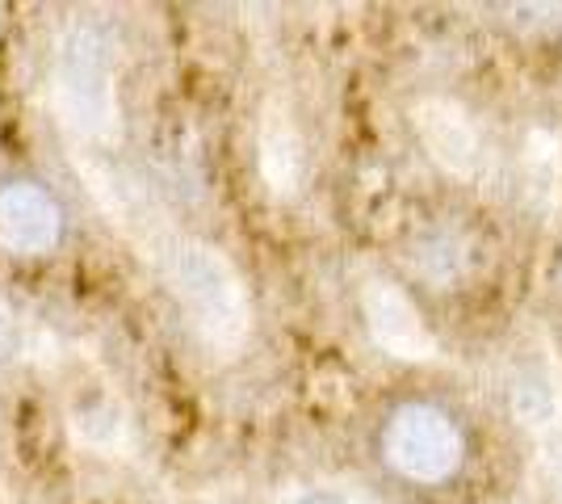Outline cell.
<instances>
[{
	"label": "cell",
	"instance_id": "1",
	"mask_svg": "<svg viewBox=\"0 0 562 504\" xmlns=\"http://www.w3.org/2000/svg\"><path fill=\"white\" fill-rule=\"evenodd\" d=\"M71 165L85 177L97 206L139 248L143 261L160 273L168 294L181 303L198 345L211 358H235L252 336V299L227 253H218L202 236L172 227V219L151 202V193L105 156L71 152Z\"/></svg>",
	"mask_w": 562,
	"mask_h": 504
},
{
	"label": "cell",
	"instance_id": "2",
	"mask_svg": "<svg viewBox=\"0 0 562 504\" xmlns=\"http://www.w3.org/2000/svg\"><path fill=\"white\" fill-rule=\"evenodd\" d=\"M50 114L71 152L105 156L122 135L114 43L97 22H68L55 38L47 76Z\"/></svg>",
	"mask_w": 562,
	"mask_h": 504
},
{
	"label": "cell",
	"instance_id": "3",
	"mask_svg": "<svg viewBox=\"0 0 562 504\" xmlns=\"http://www.w3.org/2000/svg\"><path fill=\"white\" fill-rule=\"evenodd\" d=\"M382 450H386V462L395 467L403 480L441 483L462 467L467 441H462V429L441 408H432V404H403L386 421Z\"/></svg>",
	"mask_w": 562,
	"mask_h": 504
},
{
	"label": "cell",
	"instance_id": "4",
	"mask_svg": "<svg viewBox=\"0 0 562 504\" xmlns=\"http://www.w3.org/2000/svg\"><path fill=\"white\" fill-rule=\"evenodd\" d=\"M412 122L420 135L424 152L446 168L449 177H479L483 168V135L467 105H458L453 97H424L412 105Z\"/></svg>",
	"mask_w": 562,
	"mask_h": 504
},
{
	"label": "cell",
	"instance_id": "5",
	"mask_svg": "<svg viewBox=\"0 0 562 504\" xmlns=\"http://www.w3.org/2000/svg\"><path fill=\"white\" fill-rule=\"evenodd\" d=\"M361 315H366V328L374 336V345L382 354H391L398 361H432L437 349V336L428 333V324L420 320L416 303L391 282H366L361 290Z\"/></svg>",
	"mask_w": 562,
	"mask_h": 504
},
{
	"label": "cell",
	"instance_id": "6",
	"mask_svg": "<svg viewBox=\"0 0 562 504\" xmlns=\"http://www.w3.org/2000/svg\"><path fill=\"white\" fill-rule=\"evenodd\" d=\"M64 236V211L43 186H0V248L13 257H43Z\"/></svg>",
	"mask_w": 562,
	"mask_h": 504
},
{
	"label": "cell",
	"instance_id": "7",
	"mask_svg": "<svg viewBox=\"0 0 562 504\" xmlns=\"http://www.w3.org/2000/svg\"><path fill=\"white\" fill-rule=\"evenodd\" d=\"M508 408H513L516 425L529 433H554L562 425V379L559 361L550 354V345L541 340L538 354H520L508 370Z\"/></svg>",
	"mask_w": 562,
	"mask_h": 504
},
{
	"label": "cell",
	"instance_id": "8",
	"mask_svg": "<svg viewBox=\"0 0 562 504\" xmlns=\"http://www.w3.org/2000/svg\"><path fill=\"white\" fill-rule=\"evenodd\" d=\"M257 168L278 198H294L306 181V144L278 97L265 101L257 126Z\"/></svg>",
	"mask_w": 562,
	"mask_h": 504
},
{
	"label": "cell",
	"instance_id": "9",
	"mask_svg": "<svg viewBox=\"0 0 562 504\" xmlns=\"http://www.w3.org/2000/svg\"><path fill=\"white\" fill-rule=\"evenodd\" d=\"M520 168H525V193L538 202L541 211H550L562 193V144L554 131H533L525 139V156H520Z\"/></svg>",
	"mask_w": 562,
	"mask_h": 504
},
{
	"label": "cell",
	"instance_id": "10",
	"mask_svg": "<svg viewBox=\"0 0 562 504\" xmlns=\"http://www.w3.org/2000/svg\"><path fill=\"white\" fill-rule=\"evenodd\" d=\"M467 261H470L467 240L453 236V232H432V236H424L416 244V269H420L428 282H437V287L458 282L467 273Z\"/></svg>",
	"mask_w": 562,
	"mask_h": 504
},
{
	"label": "cell",
	"instance_id": "11",
	"mask_svg": "<svg viewBox=\"0 0 562 504\" xmlns=\"http://www.w3.org/2000/svg\"><path fill=\"white\" fill-rule=\"evenodd\" d=\"M76 433H80L85 446L114 455L117 446H122V437H126V421L110 404H93V408L76 412Z\"/></svg>",
	"mask_w": 562,
	"mask_h": 504
},
{
	"label": "cell",
	"instance_id": "12",
	"mask_svg": "<svg viewBox=\"0 0 562 504\" xmlns=\"http://www.w3.org/2000/svg\"><path fill=\"white\" fill-rule=\"evenodd\" d=\"M30 340H34V328L9 299H0V366L13 358H25L30 354Z\"/></svg>",
	"mask_w": 562,
	"mask_h": 504
},
{
	"label": "cell",
	"instance_id": "13",
	"mask_svg": "<svg viewBox=\"0 0 562 504\" xmlns=\"http://www.w3.org/2000/svg\"><path fill=\"white\" fill-rule=\"evenodd\" d=\"M541 462H546V475H550V488H554V501L562 504V425L541 437Z\"/></svg>",
	"mask_w": 562,
	"mask_h": 504
},
{
	"label": "cell",
	"instance_id": "14",
	"mask_svg": "<svg viewBox=\"0 0 562 504\" xmlns=\"http://www.w3.org/2000/svg\"><path fill=\"white\" fill-rule=\"evenodd\" d=\"M281 504H352L349 492H336V488H306V492H294Z\"/></svg>",
	"mask_w": 562,
	"mask_h": 504
},
{
	"label": "cell",
	"instance_id": "15",
	"mask_svg": "<svg viewBox=\"0 0 562 504\" xmlns=\"http://www.w3.org/2000/svg\"><path fill=\"white\" fill-rule=\"evenodd\" d=\"M352 504H378V501H366V496H352Z\"/></svg>",
	"mask_w": 562,
	"mask_h": 504
}]
</instances>
